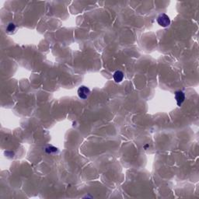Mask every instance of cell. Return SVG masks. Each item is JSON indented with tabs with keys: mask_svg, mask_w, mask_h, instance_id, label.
<instances>
[{
	"mask_svg": "<svg viewBox=\"0 0 199 199\" xmlns=\"http://www.w3.org/2000/svg\"><path fill=\"white\" fill-rule=\"evenodd\" d=\"M157 23L159 25L163 27H166L170 24V20L168 16L165 14V13H162L160 14L157 18Z\"/></svg>",
	"mask_w": 199,
	"mask_h": 199,
	"instance_id": "6da1fadb",
	"label": "cell"
},
{
	"mask_svg": "<svg viewBox=\"0 0 199 199\" xmlns=\"http://www.w3.org/2000/svg\"><path fill=\"white\" fill-rule=\"evenodd\" d=\"M57 151H58L57 148H55V147H54V146H51L47 147L46 149H45V152H46L47 153H48V154L54 153Z\"/></svg>",
	"mask_w": 199,
	"mask_h": 199,
	"instance_id": "5b68a950",
	"label": "cell"
},
{
	"mask_svg": "<svg viewBox=\"0 0 199 199\" xmlns=\"http://www.w3.org/2000/svg\"><path fill=\"white\" fill-rule=\"evenodd\" d=\"M124 79V73L121 71H116L114 74V79L116 83H121Z\"/></svg>",
	"mask_w": 199,
	"mask_h": 199,
	"instance_id": "277c9868",
	"label": "cell"
},
{
	"mask_svg": "<svg viewBox=\"0 0 199 199\" xmlns=\"http://www.w3.org/2000/svg\"><path fill=\"white\" fill-rule=\"evenodd\" d=\"M175 99L176 101H177V106H180L182 105V103H184V100H185V95H184V92H182V91H177L175 93Z\"/></svg>",
	"mask_w": 199,
	"mask_h": 199,
	"instance_id": "3957f363",
	"label": "cell"
},
{
	"mask_svg": "<svg viewBox=\"0 0 199 199\" xmlns=\"http://www.w3.org/2000/svg\"><path fill=\"white\" fill-rule=\"evenodd\" d=\"M15 29H16L15 25L11 23V24H9V25H8V26H7L6 31L8 33H12V32H13V31H15Z\"/></svg>",
	"mask_w": 199,
	"mask_h": 199,
	"instance_id": "8992f818",
	"label": "cell"
},
{
	"mask_svg": "<svg viewBox=\"0 0 199 199\" xmlns=\"http://www.w3.org/2000/svg\"><path fill=\"white\" fill-rule=\"evenodd\" d=\"M78 96H79V98L83 99V100H86L88 96H90V89L85 86H81L78 89Z\"/></svg>",
	"mask_w": 199,
	"mask_h": 199,
	"instance_id": "7a4b0ae2",
	"label": "cell"
}]
</instances>
